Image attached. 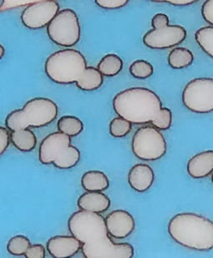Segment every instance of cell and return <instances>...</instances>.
<instances>
[{"label": "cell", "instance_id": "6da1fadb", "mask_svg": "<svg viewBox=\"0 0 213 258\" xmlns=\"http://www.w3.org/2000/svg\"><path fill=\"white\" fill-rule=\"evenodd\" d=\"M70 233L81 241L82 252L86 258H132L134 249L131 244L116 243L111 239L105 218L100 213L78 211L67 222Z\"/></svg>", "mask_w": 213, "mask_h": 258}, {"label": "cell", "instance_id": "7a4b0ae2", "mask_svg": "<svg viewBox=\"0 0 213 258\" xmlns=\"http://www.w3.org/2000/svg\"><path fill=\"white\" fill-rule=\"evenodd\" d=\"M44 70L56 84H75L83 91H95L103 84V74L97 68L88 67L84 54L73 48L56 51L48 56Z\"/></svg>", "mask_w": 213, "mask_h": 258}, {"label": "cell", "instance_id": "3957f363", "mask_svg": "<svg viewBox=\"0 0 213 258\" xmlns=\"http://www.w3.org/2000/svg\"><path fill=\"white\" fill-rule=\"evenodd\" d=\"M113 107L119 117L132 124H146L155 119L163 108V103L151 89L134 87L117 93Z\"/></svg>", "mask_w": 213, "mask_h": 258}, {"label": "cell", "instance_id": "277c9868", "mask_svg": "<svg viewBox=\"0 0 213 258\" xmlns=\"http://www.w3.org/2000/svg\"><path fill=\"white\" fill-rule=\"evenodd\" d=\"M168 233L177 243L196 251L213 248V222L193 213L175 215L168 223Z\"/></svg>", "mask_w": 213, "mask_h": 258}, {"label": "cell", "instance_id": "5b68a950", "mask_svg": "<svg viewBox=\"0 0 213 258\" xmlns=\"http://www.w3.org/2000/svg\"><path fill=\"white\" fill-rule=\"evenodd\" d=\"M58 105L52 99L35 98L28 101L21 109L13 111L5 119L10 132L30 127H43L57 118Z\"/></svg>", "mask_w": 213, "mask_h": 258}, {"label": "cell", "instance_id": "8992f818", "mask_svg": "<svg viewBox=\"0 0 213 258\" xmlns=\"http://www.w3.org/2000/svg\"><path fill=\"white\" fill-rule=\"evenodd\" d=\"M80 151L71 144V137L61 132L43 139L39 146V158L44 165L53 164L59 169H69L80 160Z\"/></svg>", "mask_w": 213, "mask_h": 258}, {"label": "cell", "instance_id": "52a82bcc", "mask_svg": "<svg viewBox=\"0 0 213 258\" xmlns=\"http://www.w3.org/2000/svg\"><path fill=\"white\" fill-rule=\"evenodd\" d=\"M154 29L147 32L143 38L144 45L152 49H167L179 45L187 38V30L181 25H170L169 18L158 13L152 19Z\"/></svg>", "mask_w": 213, "mask_h": 258}, {"label": "cell", "instance_id": "ba28073f", "mask_svg": "<svg viewBox=\"0 0 213 258\" xmlns=\"http://www.w3.org/2000/svg\"><path fill=\"white\" fill-rule=\"evenodd\" d=\"M47 34L57 45L70 48L79 43L81 26L75 11L70 9L60 10L47 26Z\"/></svg>", "mask_w": 213, "mask_h": 258}, {"label": "cell", "instance_id": "9c48e42d", "mask_svg": "<svg viewBox=\"0 0 213 258\" xmlns=\"http://www.w3.org/2000/svg\"><path fill=\"white\" fill-rule=\"evenodd\" d=\"M132 153L140 160L156 161L168 150L165 138L154 126L141 127L135 133L132 141Z\"/></svg>", "mask_w": 213, "mask_h": 258}, {"label": "cell", "instance_id": "30bf717a", "mask_svg": "<svg viewBox=\"0 0 213 258\" xmlns=\"http://www.w3.org/2000/svg\"><path fill=\"white\" fill-rule=\"evenodd\" d=\"M185 107L196 113L213 112V79L197 78L188 83L182 92Z\"/></svg>", "mask_w": 213, "mask_h": 258}, {"label": "cell", "instance_id": "8fae6325", "mask_svg": "<svg viewBox=\"0 0 213 258\" xmlns=\"http://www.w3.org/2000/svg\"><path fill=\"white\" fill-rule=\"evenodd\" d=\"M60 11L57 0H41L28 5L22 12L21 21L29 29H41L48 26Z\"/></svg>", "mask_w": 213, "mask_h": 258}, {"label": "cell", "instance_id": "7c38bea8", "mask_svg": "<svg viewBox=\"0 0 213 258\" xmlns=\"http://www.w3.org/2000/svg\"><path fill=\"white\" fill-rule=\"evenodd\" d=\"M106 227L110 237L116 239H124L134 231V218L125 210H115L105 218Z\"/></svg>", "mask_w": 213, "mask_h": 258}, {"label": "cell", "instance_id": "4fadbf2b", "mask_svg": "<svg viewBox=\"0 0 213 258\" xmlns=\"http://www.w3.org/2000/svg\"><path fill=\"white\" fill-rule=\"evenodd\" d=\"M82 248L81 241L74 236H55L47 242V250L55 258H68L75 256Z\"/></svg>", "mask_w": 213, "mask_h": 258}, {"label": "cell", "instance_id": "5bb4252c", "mask_svg": "<svg viewBox=\"0 0 213 258\" xmlns=\"http://www.w3.org/2000/svg\"><path fill=\"white\" fill-rule=\"evenodd\" d=\"M155 179L154 170L150 166L138 163L131 168L128 173V183L137 192H145L153 184Z\"/></svg>", "mask_w": 213, "mask_h": 258}, {"label": "cell", "instance_id": "9a60e30c", "mask_svg": "<svg viewBox=\"0 0 213 258\" xmlns=\"http://www.w3.org/2000/svg\"><path fill=\"white\" fill-rule=\"evenodd\" d=\"M187 169L188 174L196 179L209 176L213 172V150L204 151L192 157Z\"/></svg>", "mask_w": 213, "mask_h": 258}, {"label": "cell", "instance_id": "2e32d148", "mask_svg": "<svg viewBox=\"0 0 213 258\" xmlns=\"http://www.w3.org/2000/svg\"><path fill=\"white\" fill-rule=\"evenodd\" d=\"M110 205V199L103 191H87L78 200V207L80 210L92 213H105Z\"/></svg>", "mask_w": 213, "mask_h": 258}, {"label": "cell", "instance_id": "e0dca14e", "mask_svg": "<svg viewBox=\"0 0 213 258\" xmlns=\"http://www.w3.org/2000/svg\"><path fill=\"white\" fill-rule=\"evenodd\" d=\"M81 184L83 188L86 191H103L109 187L110 182L104 172L93 170L83 175Z\"/></svg>", "mask_w": 213, "mask_h": 258}, {"label": "cell", "instance_id": "ac0fdd59", "mask_svg": "<svg viewBox=\"0 0 213 258\" xmlns=\"http://www.w3.org/2000/svg\"><path fill=\"white\" fill-rule=\"evenodd\" d=\"M10 140L15 148L24 153L34 150L37 145L36 136L29 128L11 132Z\"/></svg>", "mask_w": 213, "mask_h": 258}, {"label": "cell", "instance_id": "d6986e66", "mask_svg": "<svg viewBox=\"0 0 213 258\" xmlns=\"http://www.w3.org/2000/svg\"><path fill=\"white\" fill-rule=\"evenodd\" d=\"M168 61V64L173 70L186 69L193 63V53L187 48L177 47L169 53Z\"/></svg>", "mask_w": 213, "mask_h": 258}, {"label": "cell", "instance_id": "ffe728a7", "mask_svg": "<svg viewBox=\"0 0 213 258\" xmlns=\"http://www.w3.org/2000/svg\"><path fill=\"white\" fill-rule=\"evenodd\" d=\"M123 68V61L115 53H108L98 62V69L103 76L114 77L119 74Z\"/></svg>", "mask_w": 213, "mask_h": 258}, {"label": "cell", "instance_id": "44dd1931", "mask_svg": "<svg viewBox=\"0 0 213 258\" xmlns=\"http://www.w3.org/2000/svg\"><path fill=\"white\" fill-rule=\"evenodd\" d=\"M84 128V122L75 116H63L58 120V132L71 137H76L81 134Z\"/></svg>", "mask_w": 213, "mask_h": 258}, {"label": "cell", "instance_id": "7402d4cb", "mask_svg": "<svg viewBox=\"0 0 213 258\" xmlns=\"http://www.w3.org/2000/svg\"><path fill=\"white\" fill-rule=\"evenodd\" d=\"M195 39L199 47L213 58V25L198 29L195 34Z\"/></svg>", "mask_w": 213, "mask_h": 258}, {"label": "cell", "instance_id": "603a6c76", "mask_svg": "<svg viewBox=\"0 0 213 258\" xmlns=\"http://www.w3.org/2000/svg\"><path fill=\"white\" fill-rule=\"evenodd\" d=\"M31 246L28 237L23 235H17L8 241L7 250L13 256H24L27 250Z\"/></svg>", "mask_w": 213, "mask_h": 258}, {"label": "cell", "instance_id": "cb8c5ba5", "mask_svg": "<svg viewBox=\"0 0 213 258\" xmlns=\"http://www.w3.org/2000/svg\"><path fill=\"white\" fill-rule=\"evenodd\" d=\"M129 73L135 79H149L154 74V66L147 60L137 59L130 65Z\"/></svg>", "mask_w": 213, "mask_h": 258}, {"label": "cell", "instance_id": "d4e9b609", "mask_svg": "<svg viewBox=\"0 0 213 258\" xmlns=\"http://www.w3.org/2000/svg\"><path fill=\"white\" fill-rule=\"evenodd\" d=\"M132 122L119 116L113 118L109 124V133L111 136L117 139L127 136L132 130Z\"/></svg>", "mask_w": 213, "mask_h": 258}, {"label": "cell", "instance_id": "484cf974", "mask_svg": "<svg viewBox=\"0 0 213 258\" xmlns=\"http://www.w3.org/2000/svg\"><path fill=\"white\" fill-rule=\"evenodd\" d=\"M173 122V112L168 108H163L155 119L151 122L153 126L159 130H168Z\"/></svg>", "mask_w": 213, "mask_h": 258}, {"label": "cell", "instance_id": "4316f807", "mask_svg": "<svg viewBox=\"0 0 213 258\" xmlns=\"http://www.w3.org/2000/svg\"><path fill=\"white\" fill-rule=\"evenodd\" d=\"M130 0H95L96 5L103 10H117L126 6Z\"/></svg>", "mask_w": 213, "mask_h": 258}, {"label": "cell", "instance_id": "83f0119b", "mask_svg": "<svg viewBox=\"0 0 213 258\" xmlns=\"http://www.w3.org/2000/svg\"><path fill=\"white\" fill-rule=\"evenodd\" d=\"M46 251L44 246L41 244H34L29 246L24 256L27 258H44Z\"/></svg>", "mask_w": 213, "mask_h": 258}, {"label": "cell", "instance_id": "f1b7e54d", "mask_svg": "<svg viewBox=\"0 0 213 258\" xmlns=\"http://www.w3.org/2000/svg\"><path fill=\"white\" fill-rule=\"evenodd\" d=\"M201 16L204 20L213 25V0H206L201 6Z\"/></svg>", "mask_w": 213, "mask_h": 258}, {"label": "cell", "instance_id": "f546056e", "mask_svg": "<svg viewBox=\"0 0 213 258\" xmlns=\"http://www.w3.org/2000/svg\"><path fill=\"white\" fill-rule=\"evenodd\" d=\"M10 134L9 129L0 126V157L5 153L10 146Z\"/></svg>", "mask_w": 213, "mask_h": 258}, {"label": "cell", "instance_id": "4dcf8cb0", "mask_svg": "<svg viewBox=\"0 0 213 258\" xmlns=\"http://www.w3.org/2000/svg\"><path fill=\"white\" fill-rule=\"evenodd\" d=\"M151 2L164 3V4H169L174 6H180V7H184L188 5H193L195 3L198 2L199 0H149Z\"/></svg>", "mask_w": 213, "mask_h": 258}, {"label": "cell", "instance_id": "1f68e13d", "mask_svg": "<svg viewBox=\"0 0 213 258\" xmlns=\"http://www.w3.org/2000/svg\"><path fill=\"white\" fill-rule=\"evenodd\" d=\"M5 55V48L2 44H0V60L2 59L3 57Z\"/></svg>", "mask_w": 213, "mask_h": 258}, {"label": "cell", "instance_id": "d6a6232c", "mask_svg": "<svg viewBox=\"0 0 213 258\" xmlns=\"http://www.w3.org/2000/svg\"><path fill=\"white\" fill-rule=\"evenodd\" d=\"M5 0H0V9L5 5Z\"/></svg>", "mask_w": 213, "mask_h": 258}, {"label": "cell", "instance_id": "836d02e7", "mask_svg": "<svg viewBox=\"0 0 213 258\" xmlns=\"http://www.w3.org/2000/svg\"><path fill=\"white\" fill-rule=\"evenodd\" d=\"M211 182H212L213 183V174L212 176H211Z\"/></svg>", "mask_w": 213, "mask_h": 258}]
</instances>
